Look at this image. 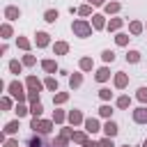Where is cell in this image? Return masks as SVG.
Masks as SVG:
<instances>
[{
  "label": "cell",
  "instance_id": "cell-1",
  "mask_svg": "<svg viewBox=\"0 0 147 147\" xmlns=\"http://www.w3.org/2000/svg\"><path fill=\"white\" fill-rule=\"evenodd\" d=\"M71 30H74V34H78V37H90L92 34V25L87 23V21H74L71 23Z\"/></svg>",
  "mask_w": 147,
  "mask_h": 147
},
{
  "label": "cell",
  "instance_id": "cell-2",
  "mask_svg": "<svg viewBox=\"0 0 147 147\" xmlns=\"http://www.w3.org/2000/svg\"><path fill=\"white\" fill-rule=\"evenodd\" d=\"M30 126L34 129V131H39V133H51L53 131V122L51 119H37V117H32V122H30Z\"/></svg>",
  "mask_w": 147,
  "mask_h": 147
},
{
  "label": "cell",
  "instance_id": "cell-3",
  "mask_svg": "<svg viewBox=\"0 0 147 147\" xmlns=\"http://www.w3.org/2000/svg\"><path fill=\"white\" fill-rule=\"evenodd\" d=\"M7 90H9V94L21 103V101H25V92H23V85L18 83V80H11L9 85H7Z\"/></svg>",
  "mask_w": 147,
  "mask_h": 147
},
{
  "label": "cell",
  "instance_id": "cell-4",
  "mask_svg": "<svg viewBox=\"0 0 147 147\" xmlns=\"http://www.w3.org/2000/svg\"><path fill=\"white\" fill-rule=\"evenodd\" d=\"M117 131H119V126H117L113 119H108V122L103 124V133H106V138H115V136H117Z\"/></svg>",
  "mask_w": 147,
  "mask_h": 147
},
{
  "label": "cell",
  "instance_id": "cell-5",
  "mask_svg": "<svg viewBox=\"0 0 147 147\" xmlns=\"http://www.w3.org/2000/svg\"><path fill=\"white\" fill-rule=\"evenodd\" d=\"M133 122H136V124H145V122H147V106L133 110Z\"/></svg>",
  "mask_w": 147,
  "mask_h": 147
},
{
  "label": "cell",
  "instance_id": "cell-6",
  "mask_svg": "<svg viewBox=\"0 0 147 147\" xmlns=\"http://www.w3.org/2000/svg\"><path fill=\"white\" fill-rule=\"evenodd\" d=\"M126 83H129V76H126V74H122V71L115 74V87H117V90L126 87Z\"/></svg>",
  "mask_w": 147,
  "mask_h": 147
},
{
  "label": "cell",
  "instance_id": "cell-7",
  "mask_svg": "<svg viewBox=\"0 0 147 147\" xmlns=\"http://www.w3.org/2000/svg\"><path fill=\"white\" fill-rule=\"evenodd\" d=\"M85 131H87V133H96V131H99V122H96L94 117H87V119H85Z\"/></svg>",
  "mask_w": 147,
  "mask_h": 147
},
{
  "label": "cell",
  "instance_id": "cell-8",
  "mask_svg": "<svg viewBox=\"0 0 147 147\" xmlns=\"http://www.w3.org/2000/svg\"><path fill=\"white\" fill-rule=\"evenodd\" d=\"M5 16H7L9 21H16V18L21 16V9H18V7H7V9H5Z\"/></svg>",
  "mask_w": 147,
  "mask_h": 147
},
{
  "label": "cell",
  "instance_id": "cell-9",
  "mask_svg": "<svg viewBox=\"0 0 147 147\" xmlns=\"http://www.w3.org/2000/svg\"><path fill=\"white\" fill-rule=\"evenodd\" d=\"M41 67H44V71H48V74H55V71H57V62H55V60H44Z\"/></svg>",
  "mask_w": 147,
  "mask_h": 147
},
{
  "label": "cell",
  "instance_id": "cell-10",
  "mask_svg": "<svg viewBox=\"0 0 147 147\" xmlns=\"http://www.w3.org/2000/svg\"><path fill=\"white\" fill-rule=\"evenodd\" d=\"M108 78H110V69H108V67H101V69L96 71V80H99V83H106Z\"/></svg>",
  "mask_w": 147,
  "mask_h": 147
},
{
  "label": "cell",
  "instance_id": "cell-11",
  "mask_svg": "<svg viewBox=\"0 0 147 147\" xmlns=\"http://www.w3.org/2000/svg\"><path fill=\"white\" fill-rule=\"evenodd\" d=\"M25 83H28L30 92H39V90H41V83H39V80L34 78V76H28V80H25Z\"/></svg>",
  "mask_w": 147,
  "mask_h": 147
},
{
  "label": "cell",
  "instance_id": "cell-12",
  "mask_svg": "<svg viewBox=\"0 0 147 147\" xmlns=\"http://www.w3.org/2000/svg\"><path fill=\"white\" fill-rule=\"evenodd\" d=\"M67 117H69V122H71L74 126H76V124H80V122H85V119H83V115H80V110H71Z\"/></svg>",
  "mask_w": 147,
  "mask_h": 147
},
{
  "label": "cell",
  "instance_id": "cell-13",
  "mask_svg": "<svg viewBox=\"0 0 147 147\" xmlns=\"http://www.w3.org/2000/svg\"><path fill=\"white\" fill-rule=\"evenodd\" d=\"M103 25H106L103 16H101V14H94V16H92V28H94V30H101Z\"/></svg>",
  "mask_w": 147,
  "mask_h": 147
},
{
  "label": "cell",
  "instance_id": "cell-14",
  "mask_svg": "<svg viewBox=\"0 0 147 147\" xmlns=\"http://www.w3.org/2000/svg\"><path fill=\"white\" fill-rule=\"evenodd\" d=\"M34 41H37V46H39V48H44V46H48V41H51V39H48V34H46V32H37V39H34Z\"/></svg>",
  "mask_w": 147,
  "mask_h": 147
},
{
  "label": "cell",
  "instance_id": "cell-15",
  "mask_svg": "<svg viewBox=\"0 0 147 147\" xmlns=\"http://www.w3.org/2000/svg\"><path fill=\"white\" fill-rule=\"evenodd\" d=\"M53 51H55V55H64V53L69 51V44H67V41H57V44L53 46Z\"/></svg>",
  "mask_w": 147,
  "mask_h": 147
},
{
  "label": "cell",
  "instance_id": "cell-16",
  "mask_svg": "<svg viewBox=\"0 0 147 147\" xmlns=\"http://www.w3.org/2000/svg\"><path fill=\"white\" fill-rule=\"evenodd\" d=\"M5 133H7V136H14V133H18V119H16V122H9V124H5Z\"/></svg>",
  "mask_w": 147,
  "mask_h": 147
},
{
  "label": "cell",
  "instance_id": "cell-17",
  "mask_svg": "<svg viewBox=\"0 0 147 147\" xmlns=\"http://www.w3.org/2000/svg\"><path fill=\"white\" fill-rule=\"evenodd\" d=\"M57 16H60V14H57V9H48V11L44 14V21H48V23H55V21H57Z\"/></svg>",
  "mask_w": 147,
  "mask_h": 147
},
{
  "label": "cell",
  "instance_id": "cell-18",
  "mask_svg": "<svg viewBox=\"0 0 147 147\" xmlns=\"http://www.w3.org/2000/svg\"><path fill=\"white\" fill-rule=\"evenodd\" d=\"M80 83H83V76H80V74L69 76V85H71V90H74V87H80Z\"/></svg>",
  "mask_w": 147,
  "mask_h": 147
},
{
  "label": "cell",
  "instance_id": "cell-19",
  "mask_svg": "<svg viewBox=\"0 0 147 147\" xmlns=\"http://www.w3.org/2000/svg\"><path fill=\"white\" fill-rule=\"evenodd\" d=\"M122 23H124L122 18H113V21H110V23H108L106 28H108L110 32H115V30H119V28H122Z\"/></svg>",
  "mask_w": 147,
  "mask_h": 147
},
{
  "label": "cell",
  "instance_id": "cell-20",
  "mask_svg": "<svg viewBox=\"0 0 147 147\" xmlns=\"http://www.w3.org/2000/svg\"><path fill=\"white\" fill-rule=\"evenodd\" d=\"M129 30H131V34H140V32H142V23H140V21H131Z\"/></svg>",
  "mask_w": 147,
  "mask_h": 147
},
{
  "label": "cell",
  "instance_id": "cell-21",
  "mask_svg": "<svg viewBox=\"0 0 147 147\" xmlns=\"http://www.w3.org/2000/svg\"><path fill=\"white\" fill-rule=\"evenodd\" d=\"M92 67H94V62H92V57H83V60H80V69H83V71H90Z\"/></svg>",
  "mask_w": 147,
  "mask_h": 147
},
{
  "label": "cell",
  "instance_id": "cell-22",
  "mask_svg": "<svg viewBox=\"0 0 147 147\" xmlns=\"http://www.w3.org/2000/svg\"><path fill=\"white\" fill-rule=\"evenodd\" d=\"M115 41H117V46H126V44H129V34H124V32H119V34L115 37Z\"/></svg>",
  "mask_w": 147,
  "mask_h": 147
},
{
  "label": "cell",
  "instance_id": "cell-23",
  "mask_svg": "<svg viewBox=\"0 0 147 147\" xmlns=\"http://www.w3.org/2000/svg\"><path fill=\"white\" fill-rule=\"evenodd\" d=\"M126 62H140V53L138 51H129L126 53Z\"/></svg>",
  "mask_w": 147,
  "mask_h": 147
},
{
  "label": "cell",
  "instance_id": "cell-24",
  "mask_svg": "<svg viewBox=\"0 0 147 147\" xmlns=\"http://www.w3.org/2000/svg\"><path fill=\"white\" fill-rule=\"evenodd\" d=\"M41 110H44V106H41V103H32V106H30L32 117H39V115H41Z\"/></svg>",
  "mask_w": 147,
  "mask_h": 147
},
{
  "label": "cell",
  "instance_id": "cell-25",
  "mask_svg": "<svg viewBox=\"0 0 147 147\" xmlns=\"http://www.w3.org/2000/svg\"><path fill=\"white\" fill-rule=\"evenodd\" d=\"M115 11H119V2H108L106 5V14H115Z\"/></svg>",
  "mask_w": 147,
  "mask_h": 147
},
{
  "label": "cell",
  "instance_id": "cell-26",
  "mask_svg": "<svg viewBox=\"0 0 147 147\" xmlns=\"http://www.w3.org/2000/svg\"><path fill=\"white\" fill-rule=\"evenodd\" d=\"M21 67H23V64H21V62H16V60H11V62H9V71H11V74H21Z\"/></svg>",
  "mask_w": 147,
  "mask_h": 147
},
{
  "label": "cell",
  "instance_id": "cell-27",
  "mask_svg": "<svg viewBox=\"0 0 147 147\" xmlns=\"http://www.w3.org/2000/svg\"><path fill=\"white\" fill-rule=\"evenodd\" d=\"M44 85H46V87H48V90H53V92H55V90H57V80H55V78H53V76H48V78H46V83H44Z\"/></svg>",
  "mask_w": 147,
  "mask_h": 147
},
{
  "label": "cell",
  "instance_id": "cell-28",
  "mask_svg": "<svg viewBox=\"0 0 147 147\" xmlns=\"http://www.w3.org/2000/svg\"><path fill=\"white\" fill-rule=\"evenodd\" d=\"M99 96H101L103 101H108V99H113V92H110L108 87H101V90H99Z\"/></svg>",
  "mask_w": 147,
  "mask_h": 147
},
{
  "label": "cell",
  "instance_id": "cell-29",
  "mask_svg": "<svg viewBox=\"0 0 147 147\" xmlns=\"http://www.w3.org/2000/svg\"><path fill=\"white\" fill-rule=\"evenodd\" d=\"M74 140H76V142H80V145H85V142H87V133L78 131V133H74Z\"/></svg>",
  "mask_w": 147,
  "mask_h": 147
},
{
  "label": "cell",
  "instance_id": "cell-30",
  "mask_svg": "<svg viewBox=\"0 0 147 147\" xmlns=\"http://www.w3.org/2000/svg\"><path fill=\"white\" fill-rule=\"evenodd\" d=\"M117 106H119V108H129V106H131V99H129V96H119V99H117Z\"/></svg>",
  "mask_w": 147,
  "mask_h": 147
},
{
  "label": "cell",
  "instance_id": "cell-31",
  "mask_svg": "<svg viewBox=\"0 0 147 147\" xmlns=\"http://www.w3.org/2000/svg\"><path fill=\"white\" fill-rule=\"evenodd\" d=\"M99 115H101V117H110V115H113V108H110V106H101V108H99Z\"/></svg>",
  "mask_w": 147,
  "mask_h": 147
},
{
  "label": "cell",
  "instance_id": "cell-32",
  "mask_svg": "<svg viewBox=\"0 0 147 147\" xmlns=\"http://www.w3.org/2000/svg\"><path fill=\"white\" fill-rule=\"evenodd\" d=\"M78 14H80V16H90V14H92V7H90V5H83V7H78Z\"/></svg>",
  "mask_w": 147,
  "mask_h": 147
},
{
  "label": "cell",
  "instance_id": "cell-33",
  "mask_svg": "<svg viewBox=\"0 0 147 147\" xmlns=\"http://www.w3.org/2000/svg\"><path fill=\"white\" fill-rule=\"evenodd\" d=\"M101 57H103V62H113V60H115V53H113V51H103Z\"/></svg>",
  "mask_w": 147,
  "mask_h": 147
},
{
  "label": "cell",
  "instance_id": "cell-34",
  "mask_svg": "<svg viewBox=\"0 0 147 147\" xmlns=\"http://www.w3.org/2000/svg\"><path fill=\"white\" fill-rule=\"evenodd\" d=\"M67 99H69V94H67V92H60V94H55V99H53V101H55V103H64Z\"/></svg>",
  "mask_w": 147,
  "mask_h": 147
},
{
  "label": "cell",
  "instance_id": "cell-35",
  "mask_svg": "<svg viewBox=\"0 0 147 147\" xmlns=\"http://www.w3.org/2000/svg\"><path fill=\"white\" fill-rule=\"evenodd\" d=\"M28 113H30V108H25L23 103H18V106H16V115H18V117H23V115H28Z\"/></svg>",
  "mask_w": 147,
  "mask_h": 147
},
{
  "label": "cell",
  "instance_id": "cell-36",
  "mask_svg": "<svg viewBox=\"0 0 147 147\" xmlns=\"http://www.w3.org/2000/svg\"><path fill=\"white\" fill-rule=\"evenodd\" d=\"M30 147H48V145H44L41 142V138H30V142H28Z\"/></svg>",
  "mask_w": 147,
  "mask_h": 147
},
{
  "label": "cell",
  "instance_id": "cell-37",
  "mask_svg": "<svg viewBox=\"0 0 147 147\" xmlns=\"http://www.w3.org/2000/svg\"><path fill=\"white\" fill-rule=\"evenodd\" d=\"M0 32H2V37H5V39H9V37H11V28H9L7 23H5L2 28H0Z\"/></svg>",
  "mask_w": 147,
  "mask_h": 147
},
{
  "label": "cell",
  "instance_id": "cell-38",
  "mask_svg": "<svg viewBox=\"0 0 147 147\" xmlns=\"http://www.w3.org/2000/svg\"><path fill=\"white\" fill-rule=\"evenodd\" d=\"M18 46H21L23 51H28V48H30V41H28L25 37H18Z\"/></svg>",
  "mask_w": 147,
  "mask_h": 147
},
{
  "label": "cell",
  "instance_id": "cell-39",
  "mask_svg": "<svg viewBox=\"0 0 147 147\" xmlns=\"http://www.w3.org/2000/svg\"><path fill=\"white\" fill-rule=\"evenodd\" d=\"M28 99L30 103H39V92H28Z\"/></svg>",
  "mask_w": 147,
  "mask_h": 147
},
{
  "label": "cell",
  "instance_id": "cell-40",
  "mask_svg": "<svg viewBox=\"0 0 147 147\" xmlns=\"http://www.w3.org/2000/svg\"><path fill=\"white\" fill-rule=\"evenodd\" d=\"M138 99H140L142 103L147 101V87H140V90H138Z\"/></svg>",
  "mask_w": 147,
  "mask_h": 147
},
{
  "label": "cell",
  "instance_id": "cell-41",
  "mask_svg": "<svg viewBox=\"0 0 147 147\" xmlns=\"http://www.w3.org/2000/svg\"><path fill=\"white\" fill-rule=\"evenodd\" d=\"M23 64H25V67H32V64H34V55H25V57H23Z\"/></svg>",
  "mask_w": 147,
  "mask_h": 147
},
{
  "label": "cell",
  "instance_id": "cell-42",
  "mask_svg": "<svg viewBox=\"0 0 147 147\" xmlns=\"http://www.w3.org/2000/svg\"><path fill=\"white\" fill-rule=\"evenodd\" d=\"M53 119H55V122H64V113H62V110H55Z\"/></svg>",
  "mask_w": 147,
  "mask_h": 147
},
{
  "label": "cell",
  "instance_id": "cell-43",
  "mask_svg": "<svg viewBox=\"0 0 147 147\" xmlns=\"http://www.w3.org/2000/svg\"><path fill=\"white\" fill-rule=\"evenodd\" d=\"M101 147H115V145H113V138H103V140H101Z\"/></svg>",
  "mask_w": 147,
  "mask_h": 147
},
{
  "label": "cell",
  "instance_id": "cell-44",
  "mask_svg": "<svg viewBox=\"0 0 147 147\" xmlns=\"http://www.w3.org/2000/svg\"><path fill=\"white\" fill-rule=\"evenodd\" d=\"M55 145H57V147H64V145H67V138H57V140L53 142V147H55Z\"/></svg>",
  "mask_w": 147,
  "mask_h": 147
},
{
  "label": "cell",
  "instance_id": "cell-45",
  "mask_svg": "<svg viewBox=\"0 0 147 147\" xmlns=\"http://www.w3.org/2000/svg\"><path fill=\"white\" fill-rule=\"evenodd\" d=\"M2 108H5V110H9V108H11V101H9V99H7V96H5V99H2Z\"/></svg>",
  "mask_w": 147,
  "mask_h": 147
},
{
  "label": "cell",
  "instance_id": "cell-46",
  "mask_svg": "<svg viewBox=\"0 0 147 147\" xmlns=\"http://www.w3.org/2000/svg\"><path fill=\"white\" fill-rule=\"evenodd\" d=\"M83 147H101V142H94V140H87Z\"/></svg>",
  "mask_w": 147,
  "mask_h": 147
},
{
  "label": "cell",
  "instance_id": "cell-47",
  "mask_svg": "<svg viewBox=\"0 0 147 147\" xmlns=\"http://www.w3.org/2000/svg\"><path fill=\"white\" fill-rule=\"evenodd\" d=\"M5 147H18V142H16V140H7V142H5Z\"/></svg>",
  "mask_w": 147,
  "mask_h": 147
},
{
  "label": "cell",
  "instance_id": "cell-48",
  "mask_svg": "<svg viewBox=\"0 0 147 147\" xmlns=\"http://www.w3.org/2000/svg\"><path fill=\"white\" fill-rule=\"evenodd\" d=\"M90 2H92V5H101L103 0H90Z\"/></svg>",
  "mask_w": 147,
  "mask_h": 147
},
{
  "label": "cell",
  "instance_id": "cell-49",
  "mask_svg": "<svg viewBox=\"0 0 147 147\" xmlns=\"http://www.w3.org/2000/svg\"><path fill=\"white\" fill-rule=\"evenodd\" d=\"M142 147H147V140H145V145H142Z\"/></svg>",
  "mask_w": 147,
  "mask_h": 147
},
{
  "label": "cell",
  "instance_id": "cell-50",
  "mask_svg": "<svg viewBox=\"0 0 147 147\" xmlns=\"http://www.w3.org/2000/svg\"><path fill=\"white\" fill-rule=\"evenodd\" d=\"M124 147H129V145H124Z\"/></svg>",
  "mask_w": 147,
  "mask_h": 147
}]
</instances>
